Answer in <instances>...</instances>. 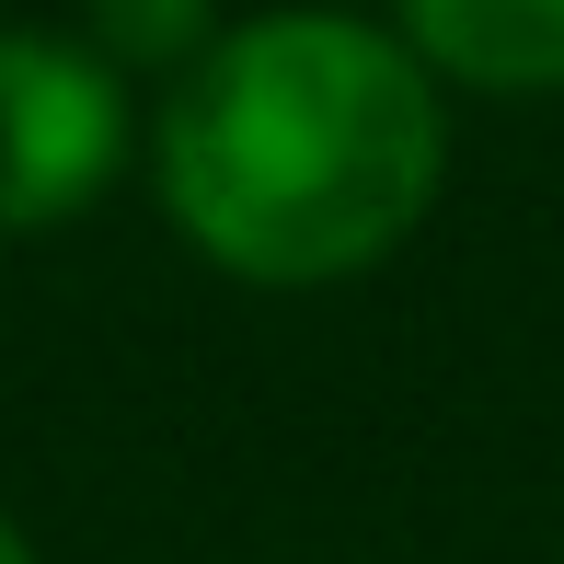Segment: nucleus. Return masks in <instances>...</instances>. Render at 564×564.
<instances>
[{"label": "nucleus", "mask_w": 564, "mask_h": 564, "mask_svg": "<svg viewBox=\"0 0 564 564\" xmlns=\"http://www.w3.org/2000/svg\"><path fill=\"white\" fill-rule=\"evenodd\" d=\"M0 564H35V542H23V530H12V519H0Z\"/></svg>", "instance_id": "5"}, {"label": "nucleus", "mask_w": 564, "mask_h": 564, "mask_svg": "<svg viewBox=\"0 0 564 564\" xmlns=\"http://www.w3.org/2000/svg\"><path fill=\"white\" fill-rule=\"evenodd\" d=\"M449 162L438 82L357 12H265L185 58L162 105V208L253 289H335L426 219Z\"/></svg>", "instance_id": "1"}, {"label": "nucleus", "mask_w": 564, "mask_h": 564, "mask_svg": "<svg viewBox=\"0 0 564 564\" xmlns=\"http://www.w3.org/2000/svg\"><path fill=\"white\" fill-rule=\"evenodd\" d=\"M208 0H93V46L105 58H139V69H185L208 46Z\"/></svg>", "instance_id": "4"}, {"label": "nucleus", "mask_w": 564, "mask_h": 564, "mask_svg": "<svg viewBox=\"0 0 564 564\" xmlns=\"http://www.w3.org/2000/svg\"><path fill=\"white\" fill-rule=\"evenodd\" d=\"M127 150L116 69L58 35H0V230H58Z\"/></svg>", "instance_id": "2"}, {"label": "nucleus", "mask_w": 564, "mask_h": 564, "mask_svg": "<svg viewBox=\"0 0 564 564\" xmlns=\"http://www.w3.org/2000/svg\"><path fill=\"white\" fill-rule=\"evenodd\" d=\"M403 46L473 93H564V0H392Z\"/></svg>", "instance_id": "3"}]
</instances>
